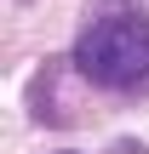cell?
<instances>
[{
    "instance_id": "1",
    "label": "cell",
    "mask_w": 149,
    "mask_h": 154,
    "mask_svg": "<svg viewBox=\"0 0 149 154\" xmlns=\"http://www.w3.org/2000/svg\"><path fill=\"white\" fill-rule=\"evenodd\" d=\"M75 69L92 86H109V91L138 86L149 74V17H138V11L98 17L75 46Z\"/></svg>"
}]
</instances>
